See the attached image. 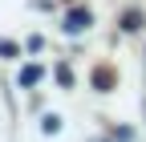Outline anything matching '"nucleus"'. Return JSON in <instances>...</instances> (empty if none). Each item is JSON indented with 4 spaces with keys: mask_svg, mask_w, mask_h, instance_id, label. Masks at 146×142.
I'll return each mask as SVG.
<instances>
[{
    "mask_svg": "<svg viewBox=\"0 0 146 142\" xmlns=\"http://www.w3.org/2000/svg\"><path fill=\"white\" fill-rule=\"evenodd\" d=\"M85 25H89V12H73L69 16V33H81Z\"/></svg>",
    "mask_w": 146,
    "mask_h": 142,
    "instance_id": "f257e3e1",
    "label": "nucleus"
},
{
    "mask_svg": "<svg viewBox=\"0 0 146 142\" xmlns=\"http://www.w3.org/2000/svg\"><path fill=\"white\" fill-rule=\"evenodd\" d=\"M94 81H98V90H110V85H114V73H110V69H98Z\"/></svg>",
    "mask_w": 146,
    "mask_h": 142,
    "instance_id": "f03ea898",
    "label": "nucleus"
}]
</instances>
